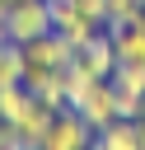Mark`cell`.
I'll list each match as a JSON object with an SVG mask.
<instances>
[{
    "label": "cell",
    "mask_w": 145,
    "mask_h": 150,
    "mask_svg": "<svg viewBox=\"0 0 145 150\" xmlns=\"http://www.w3.org/2000/svg\"><path fill=\"white\" fill-rule=\"evenodd\" d=\"M28 98H33V94H28L23 84H5V89H0V122H14Z\"/></svg>",
    "instance_id": "obj_12"
},
{
    "label": "cell",
    "mask_w": 145,
    "mask_h": 150,
    "mask_svg": "<svg viewBox=\"0 0 145 150\" xmlns=\"http://www.w3.org/2000/svg\"><path fill=\"white\" fill-rule=\"evenodd\" d=\"M108 80H112L117 89H131V94H145V61H117Z\"/></svg>",
    "instance_id": "obj_10"
},
{
    "label": "cell",
    "mask_w": 145,
    "mask_h": 150,
    "mask_svg": "<svg viewBox=\"0 0 145 150\" xmlns=\"http://www.w3.org/2000/svg\"><path fill=\"white\" fill-rule=\"evenodd\" d=\"M51 117H56V108H47L42 98H28V103H23V112H19L9 127L19 131L23 150H37V145H42V136H47V127H51Z\"/></svg>",
    "instance_id": "obj_8"
},
{
    "label": "cell",
    "mask_w": 145,
    "mask_h": 150,
    "mask_svg": "<svg viewBox=\"0 0 145 150\" xmlns=\"http://www.w3.org/2000/svg\"><path fill=\"white\" fill-rule=\"evenodd\" d=\"M75 112L98 131V127H108V122H117V98H112V84L108 80H94L89 84V94L75 103Z\"/></svg>",
    "instance_id": "obj_7"
},
{
    "label": "cell",
    "mask_w": 145,
    "mask_h": 150,
    "mask_svg": "<svg viewBox=\"0 0 145 150\" xmlns=\"http://www.w3.org/2000/svg\"><path fill=\"white\" fill-rule=\"evenodd\" d=\"M23 61H28V66H42V70H65V66L75 61V47L51 28V33L33 38V42H23Z\"/></svg>",
    "instance_id": "obj_4"
},
{
    "label": "cell",
    "mask_w": 145,
    "mask_h": 150,
    "mask_svg": "<svg viewBox=\"0 0 145 150\" xmlns=\"http://www.w3.org/2000/svg\"><path fill=\"white\" fill-rule=\"evenodd\" d=\"M89 141H94V127L75 108H61L51 117V127H47V136H42L37 150H89Z\"/></svg>",
    "instance_id": "obj_2"
},
{
    "label": "cell",
    "mask_w": 145,
    "mask_h": 150,
    "mask_svg": "<svg viewBox=\"0 0 145 150\" xmlns=\"http://www.w3.org/2000/svg\"><path fill=\"white\" fill-rule=\"evenodd\" d=\"M108 84H112V80H108ZM112 98H117V117H131V122H136V117L145 112V94H131V89H117V84H112Z\"/></svg>",
    "instance_id": "obj_14"
},
{
    "label": "cell",
    "mask_w": 145,
    "mask_h": 150,
    "mask_svg": "<svg viewBox=\"0 0 145 150\" xmlns=\"http://www.w3.org/2000/svg\"><path fill=\"white\" fill-rule=\"evenodd\" d=\"M0 150H23V141H19V131L9 122H0Z\"/></svg>",
    "instance_id": "obj_16"
},
{
    "label": "cell",
    "mask_w": 145,
    "mask_h": 150,
    "mask_svg": "<svg viewBox=\"0 0 145 150\" xmlns=\"http://www.w3.org/2000/svg\"><path fill=\"white\" fill-rule=\"evenodd\" d=\"M23 89L33 98H42L47 108H65V70H42V66H23Z\"/></svg>",
    "instance_id": "obj_6"
},
{
    "label": "cell",
    "mask_w": 145,
    "mask_h": 150,
    "mask_svg": "<svg viewBox=\"0 0 145 150\" xmlns=\"http://www.w3.org/2000/svg\"><path fill=\"white\" fill-rule=\"evenodd\" d=\"M75 5H80L94 23H103V19H108V0H75Z\"/></svg>",
    "instance_id": "obj_15"
},
{
    "label": "cell",
    "mask_w": 145,
    "mask_h": 150,
    "mask_svg": "<svg viewBox=\"0 0 145 150\" xmlns=\"http://www.w3.org/2000/svg\"><path fill=\"white\" fill-rule=\"evenodd\" d=\"M47 9H51V28H56L70 47H84L94 33H103V23H94L75 0H47Z\"/></svg>",
    "instance_id": "obj_3"
},
{
    "label": "cell",
    "mask_w": 145,
    "mask_h": 150,
    "mask_svg": "<svg viewBox=\"0 0 145 150\" xmlns=\"http://www.w3.org/2000/svg\"><path fill=\"white\" fill-rule=\"evenodd\" d=\"M42 33H51V9H47V0H19L9 14H5V38L9 42H33V38H42Z\"/></svg>",
    "instance_id": "obj_1"
},
{
    "label": "cell",
    "mask_w": 145,
    "mask_h": 150,
    "mask_svg": "<svg viewBox=\"0 0 145 150\" xmlns=\"http://www.w3.org/2000/svg\"><path fill=\"white\" fill-rule=\"evenodd\" d=\"M70 66H80V70L94 75V80H108L112 66H117V47H112V38H108V33H94L84 47H75V61H70Z\"/></svg>",
    "instance_id": "obj_5"
},
{
    "label": "cell",
    "mask_w": 145,
    "mask_h": 150,
    "mask_svg": "<svg viewBox=\"0 0 145 150\" xmlns=\"http://www.w3.org/2000/svg\"><path fill=\"white\" fill-rule=\"evenodd\" d=\"M89 150H140L136 145V122L131 117H117V122L98 127L94 141H89Z\"/></svg>",
    "instance_id": "obj_9"
},
{
    "label": "cell",
    "mask_w": 145,
    "mask_h": 150,
    "mask_svg": "<svg viewBox=\"0 0 145 150\" xmlns=\"http://www.w3.org/2000/svg\"><path fill=\"white\" fill-rule=\"evenodd\" d=\"M14 5H19V0H0V23H5V14H9Z\"/></svg>",
    "instance_id": "obj_18"
},
{
    "label": "cell",
    "mask_w": 145,
    "mask_h": 150,
    "mask_svg": "<svg viewBox=\"0 0 145 150\" xmlns=\"http://www.w3.org/2000/svg\"><path fill=\"white\" fill-rule=\"evenodd\" d=\"M23 66H28V61H23V47L9 42L5 56H0V89H5V84H23Z\"/></svg>",
    "instance_id": "obj_11"
},
{
    "label": "cell",
    "mask_w": 145,
    "mask_h": 150,
    "mask_svg": "<svg viewBox=\"0 0 145 150\" xmlns=\"http://www.w3.org/2000/svg\"><path fill=\"white\" fill-rule=\"evenodd\" d=\"M136 145H140V150H145V112H140V117H136Z\"/></svg>",
    "instance_id": "obj_17"
},
{
    "label": "cell",
    "mask_w": 145,
    "mask_h": 150,
    "mask_svg": "<svg viewBox=\"0 0 145 150\" xmlns=\"http://www.w3.org/2000/svg\"><path fill=\"white\" fill-rule=\"evenodd\" d=\"M145 9V0H108V19H103V28H117V23H131L136 14Z\"/></svg>",
    "instance_id": "obj_13"
}]
</instances>
